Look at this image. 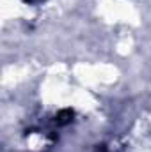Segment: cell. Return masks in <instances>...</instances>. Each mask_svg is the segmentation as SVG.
<instances>
[{
    "instance_id": "cell-2",
    "label": "cell",
    "mask_w": 151,
    "mask_h": 152,
    "mask_svg": "<svg viewBox=\"0 0 151 152\" xmlns=\"http://www.w3.org/2000/svg\"><path fill=\"white\" fill-rule=\"evenodd\" d=\"M25 4H29V5H38V4H43V2H46V0H23Z\"/></svg>"
},
{
    "instance_id": "cell-1",
    "label": "cell",
    "mask_w": 151,
    "mask_h": 152,
    "mask_svg": "<svg viewBox=\"0 0 151 152\" xmlns=\"http://www.w3.org/2000/svg\"><path fill=\"white\" fill-rule=\"evenodd\" d=\"M71 120H73V110H70V108L61 110L59 113L55 115V124L57 126H68Z\"/></svg>"
}]
</instances>
